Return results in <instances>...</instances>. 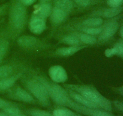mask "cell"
I'll list each match as a JSON object with an SVG mask.
<instances>
[{"instance_id":"obj_18","label":"cell","mask_w":123,"mask_h":116,"mask_svg":"<svg viewBox=\"0 0 123 116\" xmlns=\"http://www.w3.org/2000/svg\"><path fill=\"white\" fill-rule=\"evenodd\" d=\"M103 24V20L100 17L92 16L91 18L84 19L79 27H96L102 26Z\"/></svg>"},{"instance_id":"obj_31","label":"cell","mask_w":123,"mask_h":116,"mask_svg":"<svg viewBox=\"0 0 123 116\" xmlns=\"http://www.w3.org/2000/svg\"><path fill=\"white\" fill-rule=\"evenodd\" d=\"M105 55L107 58H111V57L115 56V52H114V48L112 47L111 48H108L105 51Z\"/></svg>"},{"instance_id":"obj_36","label":"cell","mask_w":123,"mask_h":116,"mask_svg":"<svg viewBox=\"0 0 123 116\" xmlns=\"http://www.w3.org/2000/svg\"><path fill=\"white\" fill-rule=\"evenodd\" d=\"M119 91H120V93H121V94L123 95V87H120V88H119Z\"/></svg>"},{"instance_id":"obj_19","label":"cell","mask_w":123,"mask_h":116,"mask_svg":"<svg viewBox=\"0 0 123 116\" xmlns=\"http://www.w3.org/2000/svg\"><path fill=\"white\" fill-rule=\"evenodd\" d=\"M52 10V8L51 5L49 3L44 2L40 6L36 16L45 19L50 16Z\"/></svg>"},{"instance_id":"obj_30","label":"cell","mask_w":123,"mask_h":116,"mask_svg":"<svg viewBox=\"0 0 123 116\" xmlns=\"http://www.w3.org/2000/svg\"><path fill=\"white\" fill-rule=\"evenodd\" d=\"M113 104L117 109L123 114V102L115 100V101H114Z\"/></svg>"},{"instance_id":"obj_25","label":"cell","mask_w":123,"mask_h":116,"mask_svg":"<svg viewBox=\"0 0 123 116\" xmlns=\"http://www.w3.org/2000/svg\"><path fill=\"white\" fill-rule=\"evenodd\" d=\"M115 52V56L123 59V40L120 39L118 40L112 47Z\"/></svg>"},{"instance_id":"obj_2","label":"cell","mask_w":123,"mask_h":116,"mask_svg":"<svg viewBox=\"0 0 123 116\" xmlns=\"http://www.w3.org/2000/svg\"><path fill=\"white\" fill-rule=\"evenodd\" d=\"M27 23V12L25 6L20 1L13 4L8 19V28L12 36L19 35L24 30Z\"/></svg>"},{"instance_id":"obj_12","label":"cell","mask_w":123,"mask_h":116,"mask_svg":"<svg viewBox=\"0 0 123 116\" xmlns=\"http://www.w3.org/2000/svg\"><path fill=\"white\" fill-rule=\"evenodd\" d=\"M123 10V7H109V8L95 12L94 14H92V16L100 17V18L102 17V18H107V19H111L119 15Z\"/></svg>"},{"instance_id":"obj_21","label":"cell","mask_w":123,"mask_h":116,"mask_svg":"<svg viewBox=\"0 0 123 116\" xmlns=\"http://www.w3.org/2000/svg\"><path fill=\"white\" fill-rule=\"evenodd\" d=\"M55 6L65 11L66 13H69L73 7V3L72 0H55Z\"/></svg>"},{"instance_id":"obj_35","label":"cell","mask_w":123,"mask_h":116,"mask_svg":"<svg viewBox=\"0 0 123 116\" xmlns=\"http://www.w3.org/2000/svg\"><path fill=\"white\" fill-rule=\"evenodd\" d=\"M26 116V115L23 114L22 112H20V113L18 114H16V115H14V116Z\"/></svg>"},{"instance_id":"obj_7","label":"cell","mask_w":123,"mask_h":116,"mask_svg":"<svg viewBox=\"0 0 123 116\" xmlns=\"http://www.w3.org/2000/svg\"><path fill=\"white\" fill-rule=\"evenodd\" d=\"M71 109L87 116H115L111 112L100 108H90L86 107L78 103L75 101L73 102Z\"/></svg>"},{"instance_id":"obj_10","label":"cell","mask_w":123,"mask_h":116,"mask_svg":"<svg viewBox=\"0 0 123 116\" xmlns=\"http://www.w3.org/2000/svg\"><path fill=\"white\" fill-rule=\"evenodd\" d=\"M29 29L32 33L40 35L46 29V20L43 18L35 16L30 20L28 24Z\"/></svg>"},{"instance_id":"obj_32","label":"cell","mask_w":123,"mask_h":116,"mask_svg":"<svg viewBox=\"0 0 123 116\" xmlns=\"http://www.w3.org/2000/svg\"><path fill=\"white\" fill-rule=\"evenodd\" d=\"M19 1L24 6H31L36 2V0H19Z\"/></svg>"},{"instance_id":"obj_29","label":"cell","mask_w":123,"mask_h":116,"mask_svg":"<svg viewBox=\"0 0 123 116\" xmlns=\"http://www.w3.org/2000/svg\"><path fill=\"white\" fill-rule=\"evenodd\" d=\"M12 105H15L14 103H12L11 102L6 100L0 97V109H3L6 108L8 107V106H12Z\"/></svg>"},{"instance_id":"obj_14","label":"cell","mask_w":123,"mask_h":116,"mask_svg":"<svg viewBox=\"0 0 123 116\" xmlns=\"http://www.w3.org/2000/svg\"><path fill=\"white\" fill-rule=\"evenodd\" d=\"M88 45L82 46H68L66 47H61L58 48L55 51L56 55L59 56L67 57L72 56L82 50L84 48H86Z\"/></svg>"},{"instance_id":"obj_4","label":"cell","mask_w":123,"mask_h":116,"mask_svg":"<svg viewBox=\"0 0 123 116\" xmlns=\"http://www.w3.org/2000/svg\"><path fill=\"white\" fill-rule=\"evenodd\" d=\"M24 85L28 91L38 103L44 107H48L50 104V99L46 88L34 76L24 81Z\"/></svg>"},{"instance_id":"obj_33","label":"cell","mask_w":123,"mask_h":116,"mask_svg":"<svg viewBox=\"0 0 123 116\" xmlns=\"http://www.w3.org/2000/svg\"><path fill=\"white\" fill-rule=\"evenodd\" d=\"M119 30H120V35L121 36V39L123 40V25L120 27Z\"/></svg>"},{"instance_id":"obj_13","label":"cell","mask_w":123,"mask_h":116,"mask_svg":"<svg viewBox=\"0 0 123 116\" xmlns=\"http://www.w3.org/2000/svg\"><path fill=\"white\" fill-rule=\"evenodd\" d=\"M19 68H20V64L18 65L16 63L0 65V79L9 77L20 71V70L18 71Z\"/></svg>"},{"instance_id":"obj_38","label":"cell","mask_w":123,"mask_h":116,"mask_svg":"<svg viewBox=\"0 0 123 116\" xmlns=\"http://www.w3.org/2000/svg\"><path fill=\"white\" fill-rule=\"evenodd\" d=\"M44 1H49V0H44Z\"/></svg>"},{"instance_id":"obj_34","label":"cell","mask_w":123,"mask_h":116,"mask_svg":"<svg viewBox=\"0 0 123 116\" xmlns=\"http://www.w3.org/2000/svg\"><path fill=\"white\" fill-rule=\"evenodd\" d=\"M0 116H9L8 114L5 113L4 111H0Z\"/></svg>"},{"instance_id":"obj_26","label":"cell","mask_w":123,"mask_h":116,"mask_svg":"<svg viewBox=\"0 0 123 116\" xmlns=\"http://www.w3.org/2000/svg\"><path fill=\"white\" fill-rule=\"evenodd\" d=\"M28 113L30 116H53L50 112L40 109H31L28 111Z\"/></svg>"},{"instance_id":"obj_16","label":"cell","mask_w":123,"mask_h":116,"mask_svg":"<svg viewBox=\"0 0 123 116\" xmlns=\"http://www.w3.org/2000/svg\"><path fill=\"white\" fill-rule=\"evenodd\" d=\"M67 91H68L70 97L78 103L80 104L82 106H86V107L90 108H99L97 105L89 101L82 95L79 94V93H76L72 90H68V89H67Z\"/></svg>"},{"instance_id":"obj_17","label":"cell","mask_w":123,"mask_h":116,"mask_svg":"<svg viewBox=\"0 0 123 116\" xmlns=\"http://www.w3.org/2000/svg\"><path fill=\"white\" fill-rule=\"evenodd\" d=\"M60 42L68 46H82L84 45L82 44L77 35L76 33L68 34L66 35L60 40Z\"/></svg>"},{"instance_id":"obj_20","label":"cell","mask_w":123,"mask_h":116,"mask_svg":"<svg viewBox=\"0 0 123 116\" xmlns=\"http://www.w3.org/2000/svg\"><path fill=\"white\" fill-rule=\"evenodd\" d=\"M80 42L84 45L96 44L97 42V38L94 36L84 33H76Z\"/></svg>"},{"instance_id":"obj_22","label":"cell","mask_w":123,"mask_h":116,"mask_svg":"<svg viewBox=\"0 0 123 116\" xmlns=\"http://www.w3.org/2000/svg\"><path fill=\"white\" fill-rule=\"evenodd\" d=\"M9 47L10 42L8 38L6 37H0V65L6 57Z\"/></svg>"},{"instance_id":"obj_3","label":"cell","mask_w":123,"mask_h":116,"mask_svg":"<svg viewBox=\"0 0 123 116\" xmlns=\"http://www.w3.org/2000/svg\"><path fill=\"white\" fill-rule=\"evenodd\" d=\"M34 77L44 85L48 90L50 99L55 104L62 107H68L72 99L67 90L58 83L49 82L43 76H35Z\"/></svg>"},{"instance_id":"obj_15","label":"cell","mask_w":123,"mask_h":116,"mask_svg":"<svg viewBox=\"0 0 123 116\" xmlns=\"http://www.w3.org/2000/svg\"><path fill=\"white\" fill-rule=\"evenodd\" d=\"M67 13L65 11L55 7L52 8L51 14L50 15V22L55 25H58L64 21L67 17Z\"/></svg>"},{"instance_id":"obj_5","label":"cell","mask_w":123,"mask_h":116,"mask_svg":"<svg viewBox=\"0 0 123 116\" xmlns=\"http://www.w3.org/2000/svg\"><path fill=\"white\" fill-rule=\"evenodd\" d=\"M120 29V24L115 18L108 19L102 25V30L97 37V42L105 43L111 39Z\"/></svg>"},{"instance_id":"obj_28","label":"cell","mask_w":123,"mask_h":116,"mask_svg":"<svg viewBox=\"0 0 123 116\" xmlns=\"http://www.w3.org/2000/svg\"><path fill=\"white\" fill-rule=\"evenodd\" d=\"M109 7H120L123 4V0H106Z\"/></svg>"},{"instance_id":"obj_27","label":"cell","mask_w":123,"mask_h":116,"mask_svg":"<svg viewBox=\"0 0 123 116\" xmlns=\"http://www.w3.org/2000/svg\"><path fill=\"white\" fill-rule=\"evenodd\" d=\"M78 6L82 7H86L94 3V0H73Z\"/></svg>"},{"instance_id":"obj_9","label":"cell","mask_w":123,"mask_h":116,"mask_svg":"<svg viewBox=\"0 0 123 116\" xmlns=\"http://www.w3.org/2000/svg\"><path fill=\"white\" fill-rule=\"evenodd\" d=\"M49 76L52 81L56 83H64L68 79L67 71L61 65L50 66L49 70Z\"/></svg>"},{"instance_id":"obj_11","label":"cell","mask_w":123,"mask_h":116,"mask_svg":"<svg viewBox=\"0 0 123 116\" xmlns=\"http://www.w3.org/2000/svg\"><path fill=\"white\" fill-rule=\"evenodd\" d=\"M24 71H20L12 76L0 79V93L8 91L14 86L16 81L22 77Z\"/></svg>"},{"instance_id":"obj_8","label":"cell","mask_w":123,"mask_h":116,"mask_svg":"<svg viewBox=\"0 0 123 116\" xmlns=\"http://www.w3.org/2000/svg\"><path fill=\"white\" fill-rule=\"evenodd\" d=\"M9 90L10 92V96L12 99L27 103H35L37 101L27 90L20 87H16L12 90Z\"/></svg>"},{"instance_id":"obj_1","label":"cell","mask_w":123,"mask_h":116,"mask_svg":"<svg viewBox=\"0 0 123 116\" xmlns=\"http://www.w3.org/2000/svg\"><path fill=\"white\" fill-rule=\"evenodd\" d=\"M64 87L68 90L79 93L91 102L97 105L99 108L112 112V103L111 101L102 95L95 87L85 85L66 84Z\"/></svg>"},{"instance_id":"obj_24","label":"cell","mask_w":123,"mask_h":116,"mask_svg":"<svg viewBox=\"0 0 123 116\" xmlns=\"http://www.w3.org/2000/svg\"><path fill=\"white\" fill-rule=\"evenodd\" d=\"M74 112L68 108H59L54 110L53 116H73Z\"/></svg>"},{"instance_id":"obj_23","label":"cell","mask_w":123,"mask_h":116,"mask_svg":"<svg viewBox=\"0 0 123 116\" xmlns=\"http://www.w3.org/2000/svg\"><path fill=\"white\" fill-rule=\"evenodd\" d=\"M78 30L84 33L88 34L92 36H98L102 30V25L96 27H78Z\"/></svg>"},{"instance_id":"obj_6","label":"cell","mask_w":123,"mask_h":116,"mask_svg":"<svg viewBox=\"0 0 123 116\" xmlns=\"http://www.w3.org/2000/svg\"><path fill=\"white\" fill-rule=\"evenodd\" d=\"M18 45L24 49L37 50L44 48L46 45L37 37L31 35H22L17 39Z\"/></svg>"},{"instance_id":"obj_37","label":"cell","mask_w":123,"mask_h":116,"mask_svg":"<svg viewBox=\"0 0 123 116\" xmlns=\"http://www.w3.org/2000/svg\"><path fill=\"white\" fill-rule=\"evenodd\" d=\"M73 116H80V115H79V114H76V113H75V112H74V115H73Z\"/></svg>"}]
</instances>
